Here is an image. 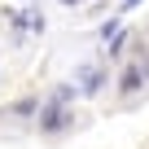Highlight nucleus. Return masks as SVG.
<instances>
[{"instance_id": "nucleus-1", "label": "nucleus", "mask_w": 149, "mask_h": 149, "mask_svg": "<svg viewBox=\"0 0 149 149\" xmlns=\"http://www.w3.org/2000/svg\"><path fill=\"white\" fill-rule=\"evenodd\" d=\"M61 5H74V0H61Z\"/></svg>"}]
</instances>
